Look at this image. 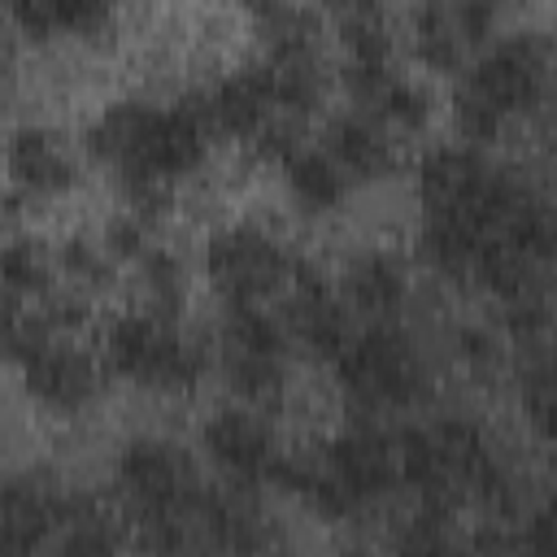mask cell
<instances>
[{
    "mask_svg": "<svg viewBox=\"0 0 557 557\" xmlns=\"http://www.w3.org/2000/svg\"><path fill=\"white\" fill-rule=\"evenodd\" d=\"M418 261L448 278L470 283V270L487 239L540 191L527 174L496 161L474 144H435L418 157Z\"/></svg>",
    "mask_w": 557,
    "mask_h": 557,
    "instance_id": "cell-1",
    "label": "cell"
},
{
    "mask_svg": "<svg viewBox=\"0 0 557 557\" xmlns=\"http://www.w3.org/2000/svg\"><path fill=\"white\" fill-rule=\"evenodd\" d=\"M209 144H213V131L205 122L196 91L170 104L122 96V100H109L83 126V152L117 178L126 209L152 222L170 205V187H178L209 161Z\"/></svg>",
    "mask_w": 557,
    "mask_h": 557,
    "instance_id": "cell-2",
    "label": "cell"
},
{
    "mask_svg": "<svg viewBox=\"0 0 557 557\" xmlns=\"http://www.w3.org/2000/svg\"><path fill=\"white\" fill-rule=\"evenodd\" d=\"M274 492L305 500L326 522H357L400 492L396 435L379 418H352L305 453H283Z\"/></svg>",
    "mask_w": 557,
    "mask_h": 557,
    "instance_id": "cell-3",
    "label": "cell"
},
{
    "mask_svg": "<svg viewBox=\"0 0 557 557\" xmlns=\"http://www.w3.org/2000/svg\"><path fill=\"white\" fill-rule=\"evenodd\" d=\"M553 83V44L544 30L492 35L457 74L453 87V126L461 144L492 148L522 117H535L548 104Z\"/></svg>",
    "mask_w": 557,
    "mask_h": 557,
    "instance_id": "cell-4",
    "label": "cell"
},
{
    "mask_svg": "<svg viewBox=\"0 0 557 557\" xmlns=\"http://www.w3.org/2000/svg\"><path fill=\"white\" fill-rule=\"evenodd\" d=\"M113 487L144 548H196V513L209 496L196 453L170 435H131L113 457Z\"/></svg>",
    "mask_w": 557,
    "mask_h": 557,
    "instance_id": "cell-5",
    "label": "cell"
},
{
    "mask_svg": "<svg viewBox=\"0 0 557 557\" xmlns=\"http://www.w3.org/2000/svg\"><path fill=\"white\" fill-rule=\"evenodd\" d=\"M339 396L352 418H396L418 413L435 396V361L431 348L400 326V318H374L348 335L339 357L331 361Z\"/></svg>",
    "mask_w": 557,
    "mask_h": 557,
    "instance_id": "cell-6",
    "label": "cell"
},
{
    "mask_svg": "<svg viewBox=\"0 0 557 557\" xmlns=\"http://www.w3.org/2000/svg\"><path fill=\"white\" fill-rule=\"evenodd\" d=\"M100 361L109 374L126 379L131 387L183 396V392H196L213 370V348L196 331H187L178 318H165L139 305L109 318Z\"/></svg>",
    "mask_w": 557,
    "mask_h": 557,
    "instance_id": "cell-7",
    "label": "cell"
},
{
    "mask_svg": "<svg viewBox=\"0 0 557 557\" xmlns=\"http://www.w3.org/2000/svg\"><path fill=\"white\" fill-rule=\"evenodd\" d=\"M296 248L261 222H226L200 244V274L222 305H261L292 278Z\"/></svg>",
    "mask_w": 557,
    "mask_h": 557,
    "instance_id": "cell-8",
    "label": "cell"
},
{
    "mask_svg": "<svg viewBox=\"0 0 557 557\" xmlns=\"http://www.w3.org/2000/svg\"><path fill=\"white\" fill-rule=\"evenodd\" d=\"M283 440L270 426V413L252 405H222L200 422V457L213 466L218 483L239 487V492H261L274 487L278 461H283Z\"/></svg>",
    "mask_w": 557,
    "mask_h": 557,
    "instance_id": "cell-9",
    "label": "cell"
},
{
    "mask_svg": "<svg viewBox=\"0 0 557 557\" xmlns=\"http://www.w3.org/2000/svg\"><path fill=\"white\" fill-rule=\"evenodd\" d=\"M283 326H287V339L296 352L331 366L339 357V348L348 344V335L357 331L352 322V309L344 305L335 278L322 270V261L296 252V265H292V278L283 287Z\"/></svg>",
    "mask_w": 557,
    "mask_h": 557,
    "instance_id": "cell-10",
    "label": "cell"
},
{
    "mask_svg": "<svg viewBox=\"0 0 557 557\" xmlns=\"http://www.w3.org/2000/svg\"><path fill=\"white\" fill-rule=\"evenodd\" d=\"M17 370H22L26 396L57 418L87 413L100 400L104 379H109L104 361L87 352L83 344H74V335H48L17 361Z\"/></svg>",
    "mask_w": 557,
    "mask_h": 557,
    "instance_id": "cell-11",
    "label": "cell"
},
{
    "mask_svg": "<svg viewBox=\"0 0 557 557\" xmlns=\"http://www.w3.org/2000/svg\"><path fill=\"white\" fill-rule=\"evenodd\" d=\"M78 487H65L48 470H17L0 479V553L48 548L70 513Z\"/></svg>",
    "mask_w": 557,
    "mask_h": 557,
    "instance_id": "cell-12",
    "label": "cell"
},
{
    "mask_svg": "<svg viewBox=\"0 0 557 557\" xmlns=\"http://www.w3.org/2000/svg\"><path fill=\"white\" fill-rule=\"evenodd\" d=\"M0 161H4L9 187L26 200H57L83 183L78 152L70 148V139L57 126H44V122L13 126L4 135Z\"/></svg>",
    "mask_w": 557,
    "mask_h": 557,
    "instance_id": "cell-13",
    "label": "cell"
},
{
    "mask_svg": "<svg viewBox=\"0 0 557 557\" xmlns=\"http://www.w3.org/2000/svg\"><path fill=\"white\" fill-rule=\"evenodd\" d=\"M322 148L326 157L348 174L352 187H370V183H387L400 170V144L396 131H387L370 109H339L326 117L322 126Z\"/></svg>",
    "mask_w": 557,
    "mask_h": 557,
    "instance_id": "cell-14",
    "label": "cell"
},
{
    "mask_svg": "<svg viewBox=\"0 0 557 557\" xmlns=\"http://www.w3.org/2000/svg\"><path fill=\"white\" fill-rule=\"evenodd\" d=\"M344 305L352 313H361L366 322L374 318H400L409 296H413V270L400 252L392 248H361L344 261L339 278H335Z\"/></svg>",
    "mask_w": 557,
    "mask_h": 557,
    "instance_id": "cell-15",
    "label": "cell"
},
{
    "mask_svg": "<svg viewBox=\"0 0 557 557\" xmlns=\"http://www.w3.org/2000/svg\"><path fill=\"white\" fill-rule=\"evenodd\" d=\"M196 96H200V109H205L209 131L213 135H226V139H244V144L278 113L274 109V91H270V74H265L261 61L222 74L213 87H205Z\"/></svg>",
    "mask_w": 557,
    "mask_h": 557,
    "instance_id": "cell-16",
    "label": "cell"
},
{
    "mask_svg": "<svg viewBox=\"0 0 557 557\" xmlns=\"http://www.w3.org/2000/svg\"><path fill=\"white\" fill-rule=\"evenodd\" d=\"M4 13L35 44L96 39L113 22L117 0H4Z\"/></svg>",
    "mask_w": 557,
    "mask_h": 557,
    "instance_id": "cell-17",
    "label": "cell"
},
{
    "mask_svg": "<svg viewBox=\"0 0 557 557\" xmlns=\"http://www.w3.org/2000/svg\"><path fill=\"white\" fill-rule=\"evenodd\" d=\"M283 187L292 196V205L309 218H331L348 205L352 196V183L348 174L326 157V148H313V144H300L283 165Z\"/></svg>",
    "mask_w": 557,
    "mask_h": 557,
    "instance_id": "cell-18",
    "label": "cell"
},
{
    "mask_svg": "<svg viewBox=\"0 0 557 557\" xmlns=\"http://www.w3.org/2000/svg\"><path fill=\"white\" fill-rule=\"evenodd\" d=\"M261 65L270 74V91H274V109L278 113L305 122L326 104L331 65H326L322 48H313V52H278V57H265Z\"/></svg>",
    "mask_w": 557,
    "mask_h": 557,
    "instance_id": "cell-19",
    "label": "cell"
},
{
    "mask_svg": "<svg viewBox=\"0 0 557 557\" xmlns=\"http://www.w3.org/2000/svg\"><path fill=\"white\" fill-rule=\"evenodd\" d=\"M218 374L226 383V392L239 405H252L261 413L278 409L287 400V383H292V357L278 352H235V348H218L213 352Z\"/></svg>",
    "mask_w": 557,
    "mask_h": 557,
    "instance_id": "cell-20",
    "label": "cell"
},
{
    "mask_svg": "<svg viewBox=\"0 0 557 557\" xmlns=\"http://www.w3.org/2000/svg\"><path fill=\"white\" fill-rule=\"evenodd\" d=\"M239 13L248 17L265 57L322 48V22L305 0H239Z\"/></svg>",
    "mask_w": 557,
    "mask_h": 557,
    "instance_id": "cell-21",
    "label": "cell"
},
{
    "mask_svg": "<svg viewBox=\"0 0 557 557\" xmlns=\"http://www.w3.org/2000/svg\"><path fill=\"white\" fill-rule=\"evenodd\" d=\"M409 48L418 57L422 70L457 78L461 65L470 61V44L461 39L448 0H418L413 17H409Z\"/></svg>",
    "mask_w": 557,
    "mask_h": 557,
    "instance_id": "cell-22",
    "label": "cell"
},
{
    "mask_svg": "<svg viewBox=\"0 0 557 557\" xmlns=\"http://www.w3.org/2000/svg\"><path fill=\"white\" fill-rule=\"evenodd\" d=\"M135 278H139V296L144 309L165 313V318H183L187 296H191V265L178 248L170 244H152L139 261H135Z\"/></svg>",
    "mask_w": 557,
    "mask_h": 557,
    "instance_id": "cell-23",
    "label": "cell"
},
{
    "mask_svg": "<svg viewBox=\"0 0 557 557\" xmlns=\"http://www.w3.org/2000/svg\"><path fill=\"white\" fill-rule=\"evenodd\" d=\"M57 278V261L52 248L35 235H9L0 239V292L13 300H39L44 292H52Z\"/></svg>",
    "mask_w": 557,
    "mask_h": 557,
    "instance_id": "cell-24",
    "label": "cell"
},
{
    "mask_svg": "<svg viewBox=\"0 0 557 557\" xmlns=\"http://www.w3.org/2000/svg\"><path fill=\"white\" fill-rule=\"evenodd\" d=\"M509 361H513V374H518L522 418L535 431V440L548 444V435H553V361H548V344L509 348Z\"/></svg>",
    "mask_w": 557,
    "mask_h": 557,
    "instance_id": "cell-25",
    "label": "cell"
},
{
    "mask_svg": "<svg viewBox=\"0 0 557 557\" xmlns=\"http://www.w3.org/2000/svg\"><path fill=\"white\" fill-rule=\"evenodd\" d=\"M387 131H400V135H422L435 117V91L422 83V78H409V74H392V83L379 91L374 109H370Z\"/></svg>",
    "mask_w": 557,
    "mask_h": 557,
    "instance_id": "cell-26",
    "label": "cell"
},
{
    "mask_svg": "<svg viewBox=\"0 0 557 557\" xmlns=\"http://www.w3.org/2000/svg\"><path fill=\"white\" fill-rule=\"evenodd\" d=\"M52 261H57V274L65 278V287H78L87 296L113 287V274H117V261L109 257V248L91 235H65L57 248H52Z\"/></svg>",
    "mask_w": 557,
    "mask_h": 557,
    "instance_id": "cell-27",
    "label": "cell"
},
{
    "mask_svg": "<svg viewBox=\"0 0 557 557\" xmlns=\"http://www.w3.org/2000/svg\"><path fill=\"white\" fill-rule=\"evenodd\" d=\"M453 361L474 379H500L509 370V339L487 322H457L448 335Z\"/></svg>",
    "mask_w": 557,
    "mask_h": 557,
    "instance_id": "cell-28",
    "label": "cell"
},
{
    "mask_svg": "<svg viewBox=\"0 0 557 557\" xmlns=\"http://www.w3.org/2000/svg\"><path fill=\"white\" fill-rule=\"evenodd\" d=\"M344 65H396V30L383 9L339 17Z\"/></svg>",
    "mask_w": 557,
    "mask_h": 557,
    "instance_id": "cell-29",
    "label": "cell"
},
{
    "mask_svg": "<svg viewBox=\"0 0 557 557\" xmlns=\"http://www.w3.org/2000/svg\"><path fill=\"white\" fill-rule=\"evenodd\" d=\"M152 226H157V222L144 218V213H135V209H117V213L104 222L100 244L109 248V257H113L117 265H135V261L157 244V231H152Z\"/></svg>",
    "mask_w": 557,
    "mask_h": 557,
    "instance_id": "cell-30",
    "label": "cell"
},
{
    "mask_svg": "<svg viewBox=\"0 0 557 557\" xmlns=\"http://www.w3.org/2000/svg\"><path fill=\"white\" fill-rule=\"evenodd\" d=\"M35 313L44 318V326H48L52 335H78V331L91 322L96 305H91V296H87V292H78V287H61V292L52 287V292H44V296H39Z\"/></svg>",
    "mask_w": 557,
    "mask_h": 557,
    "instance_id": "cell-31",
    "label": "cell"
},
{
    "mask_svg": "<svg viewBox=\"0 0 557 557\" xmlns=\"http://www.w3.org/2000/svg\"><path fill=\"white\" fill-rule=\"evenodd\" d=\"M335 17H352V13H370V9H383V0H309Z\"/></svg>",
    "mask_w": 557,
    "mask_h": 557,
    "instance_id": "cell-32",
    "label": "cell"
},
{
    "mask_svg": "<svg viewBox=\"0 0 557 557\" xmlns=\"http://www.w3.org/2000/svg\"><path fill=\"white\" fill-rule=\"evenodd\" d=\"M13 61H17V48H13V35L4 30V22H0V83L13 74Z\"/></svg>",
    "mask_w": 557,
    "mask_h": 557,
    "instance_id": "cell-33",
    "label": "cell"
},
{
    "mask_svg": "<svg viewBox=\"0 0 557 557\" xmlns=\"http://www.w3.org/2000/svg\"><path fill=\"white\" fill-rule=\"evenodd\" d=\"M487 4H496V9H500V13H505V9H509V0H487Z\"/></svg>",
    "mask_w": 557,
    "mask_h": 557,
    "instance_id": "cell-34",
    "label": "cell"
},
{
    "mask_svg": "<svg viewBox=\"0 0 557 557\" xmlns=\"http://www.w3.org/2000/svg\"><path fill=\"white\" fill-rule=\"evenodd\" d=\"M0 218H4V200H0Z\"/></svg>",
    "mask_w": 557,
    "mask_h": 557,
    "instance_id": "cell-35",
    "label": "cell"
}]
</instances>
